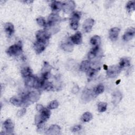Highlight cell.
Instances as JSON below:
<instances>
[{"label":"cell","instance_id":"obj_4","mask_svg":"<svg viewBox=\"0 0 135 135\" xmlns=\"http://www.w3.org/2000/svg\"><path fill=\"white\" fill-rule=\"evenodd\" d=\"M81 12L78 11H74L72 13L70 19V25L72 29L76 30L79 26V22L81 18Z\"/></svg>","mask_w":135,"mask_h":135},{"label":"cell","instance_id":"obj_17","mask_svg":"<svg viewBox=\"0 0 135 135\" xmlns=\"http://www.w3.org/2000/svg\"><path fill=\"white\" fill-rule=\"evenodd\" d=\"M4 30L8 36H11L14 32V27L13 24L10 22L6 23L4 25Z\"/></svg>","mask_w":135,"mask_h":135},{"label":"cell","instance_id":"obj_8","mask_svg":"<svg viewBox=\"0 0 135 135\" xmlns=\"http://www.w3.org/2000/svg\"><path fill=\"white\" fill-rule=\"evenodd\" d=\"M121 68L119 65H112L107 71V75L110 78L117 77L120 73Z\"/></svg>","mask_w":135,"mask_h":135},{"label":"cell","instance_id":"obj_25","mask_svg":"<svg viewBox=\"0 0 135 135\" xmlns=\"http://www.w3.org/2000/svg\"><path fill=\"white\" fill-rule=\"evenodd\" d=\"M130 65V60L128 57H122L120 59L119 66L120 68L128 66Z\"/></svg>","mask_w":135,"mask_h":135},{"label":"cell","instance_id":"obj_27","mask_svg":"<svg viewBox=\"0 0 135 135\" xmlns=\"http://www.w3.org/2000/svg\"><path fill=\"white\" fill-rule=\"evenodd\" d=\"M104 90V87L103 85L102 84H99L94 88L93 90V93L95 95H98L103 93Z\"/></svg>","mask_w":135,"mask_h":135},{"label":"cell","instance_id":"obj_22","mask_svg":"<svg viewBox=\"0 0 135 135\" xmlns=\"http://www.w3.org/2000/svg\"><path fill=\"white\" fill-rule=\"evenodd\" d=\"M99 51V46H93L88 53V59L92 60L95 58Z\"/></svg>","mask_w":135,"mask_h":135},{"label":"cell","instance_id":"obj_26","mask_svg":"<svg viewBox=\"0 0 135 135\" xmlns=\"http://www.w3.org/2000/svg\"><path fill=\"white\" fill-rule=\"evenodd\" d=\"M90 43L93 46H99L101 43V38L98 35H94L90 39Z\"/></svg>","mask_w":135,"mask_h":135},{"label":"cell","instance_id":"obj_7","mask_svg":"<svg viewBox=\"0 0 135 135\" xmlns=\"http://www.w3.org/2000/svg\"><path fill=\"white\" fill-rule=\"evenodd\" d=\"M61 20V17L57 13H51L48 17L47 22V27H51L56 25Z\"/></svg>","mask_w":135,"mask_h":135},{"label":"cell","instance_id":"obj_28","mask_svg":"<svg viewBox=\"0 0 135 135\" xmlns=\"http://www.w3.org/2000/svg\"><path fill=\"white\" fill-rule=\"evenodd\" d=\"M93 118L92 114L89 112H86L84 113L82 116V120L83 122H86L90 121L91 120H92Z\"/></svg>","mask_w":135,"mask_h":135},{"label":"cell","instance_id":"obj_24","mask_svg":"<svg viewBox=\"0 0 135 135\" xmlns=\"http://www.w3.org/2000/svg\"><path fill=\"white\" fill-rule=\"evenodd\" d=\"M99 69H98L97 68H92L91 66L86 71V74L87 76L89 78H92L94 76H95L99 71Z\"/></svg>","mask_w":135,"mask_h":135},{"label":"cell","instance_id":"obj_33","mask_svg":"<svg viewBox=\"0 0 135 135\" xmlns=\"http://www.w3.org/2000/svg\"><path fill=\"white\" fill-rule=\"evenodd\" d=\"M59 107V103L56 100L52 101L48 105V108L49 109H56Z\"/></svg>","mask_w":135,"mask_h":135},{"label":"cell","instance_id":"obj_31","mask_svg":"<svg viewBox=\"0 0 135 135\" xmlns=\"http://www.w3.org/2000/svg\"><path fill=\"white\" fill-rule=\"evenodd\" d=\"M42 89L46 91H51L53 89V85L51 82L46 80L42 86Z\"/></svg>","mask_w":135,"mask_h":135},{"label":"cell","instance_id":"obj_1","mask_svg":"<svg viewBox=\"0 0 135 135\" xmlns=\"http://www.w3.org/2000/svg\"><path fill=\"white\" fill-rule=\"evenodd\" d=\"M36 109L39 112V114H36L35 117V123L38 125L44 123L49 119L51 112L49 108L43 107L41 104H37Z\"/></svg>","mask_w":135,"mask_h":135},{"label":"cell","instance_id":"obj_16","mask_svg":"<svg viewBox=\"0 0 135 135\" xmlns=\"http://www.w3.org/2000/svg\"><path fill=\"white\" fill-rule=\"evenodd\" d=\"M50 6L52 12L54 13H57L62 8V3L59 1H53Z\"/></svg>","mask_w":135,"mask_h":135},{"label":"cell","instance_id":"obj_15","mask_svg":"<svg viewBox=\"0 0 135 135\" xmlns=\"http://www.w3.org/2000/svg\"><path fill=\"white\" fill-rule=\"evenodd\" d=\"M70 39L72 43L77 45L80 44L82 41L81 33L80 31H78L70 37Z\"/></svg>","mask_w":135,"mask_h":135},{"label":"cell","instance_id":"obj_12","mask_svg":"<svg viewBox=\"0 0 135 135\" xmlns=\"http://www.w3.org/2000/svg\"><path fill=\"white\" fill-rule=\"evenodd\" d=\"M47 44L48 43H43L36 41L34 44L33 48L37 54H40L45 49Z\"/></svg>","mask_w":135,"mask_h":135},{"label":"cell","instance_id":"obj_2","mask_svg":"<svg viewBox=\"0 0 135 135\" xmlns=\"http://www.w3.org/2000/svg\"><path fill=\"white\" fill-rule=\"evenodd\" d=\"M40 92L36 89H35L34 90L28 92L24 96L22 97L24 105H28L33 102L37 101L40 97Z\"/></svg>","mask_w":135,"mask_h":135},{"label":"cell","instance_id":"obj_35","mask_svg":"<svg viewBox=\"0 0 135 135\" xmlns=\"http://www.w3.org/2000/svg\"><path fill=\"white\" fill-rule=\"evenodd\" d=\"M72 45L71 44L68 43H64L63 45V49H64L66 51H71L72 50Z\"/></svg>","mask_w":135,"mask_h":135},{"label":"cell","instance_id":"obj_34","mask_svg":"<svg viewBox=\"0 0 135 135\" xmlns=\"http://www.w3.org/2000/svg\"><path fill=\"white\" fill-rule=\"evenodd\" d=\"M52 69L51 66L47 63V62H44L43 67L42 70V72H50L51 71Z\"/></svg>","mask_w":135,"mask_h":135},{"label":"cell","instance_id":"obj_30","mask_svg":"<svg viewBox=\"0 0 135 135\" xmlns=\"http://www.w3.org/2000/svg\"><path fill=\"white\" fill-rule=\"evenodd\" d=\"M107 103L104 102H100L98 104V110L100 112H103L106 111Z\"/></svg>","mask_w":135,"mask_h":135},{"label":"cell","instance_id":"obj_19","mask_svg":"<svg viewBox=\"0 0 135 135\" xmlns=\"http://www.w3.org/2000/svg\"><path fill=\"white\" fill-rule=\"evenodd\" d=\"M122 95L119 91H115L112 94V102L114 104H117L122 99Z\"/></svg>","mask_w":135,"mask_h":135},{"label":"cell","instance_id":"obj_37","mask_svg":"<svg viewBox=\"0 0 135 135\" xmlns=\"http://www.w3.org/2000/svg\"><path fill=\"white\" fill-rule=\"evenodd\" d=\"M26 112V109H21L20 110H19L17 113V115L18 117H22L23 115H24L25 114V113Z\"/></svg>","mask_w":135,"mask_h":135},{"label":"cell","instance_id":"obj_6","mask_svg":"<svg viewBox=\"0 0 135 135\" xmlns=\"http://www.w3.org/2000/svg\"><path fill=\"white\" fill-rule=\"evenodd\" d=\"M38 81L39 78L33 75L25 78V84L27 87L30 88L38 89Z\"/></svg>","mask_w":135,"mask_h":135},{"label":"cell","instance_id":"obj_5","mask_svg":"<svg viewBox=\"0 0 135 135\" xmlns=\"http://www.w3.org/2000/svg\"><path fill=\"white\" fill-rule=\"evenodd\" d=\"M51 33L45 30H38L36 33V41L49 43V40L51 37Z\"/></svg>","mask_w":135,"mask_h":135},{"label":"cell","instance_id":"obj_13","mask_svg":"<svg viewBox=\"0 0 135 135\" xmlns=\"http://www.w3.org/2000/svg\"><path fill=\"white\" fill-rule=\"evenodd\" d=\"M135 29L134 27H131L127 29L123 35V39L124 41H129L131 40L134 36Z\"/></svg>","mask_w":135,"mask_h":135},{"label":"cell","instance_id":"obj_32","mask_svg":"<svg viewBox=\"0 0 135 135\" xmlns=\"http://www.w3.org/2000/svg\"><path fill=\"white\" fill-rule=\"evenodd\" d=\"M36 22L37 24L40 25L41 26H43L44 27H47V22H46L45 20L43 17H38L36 19Z\"/></svg>","mask_w":135,"mask_h":135},{"label":"cell","instance_id":"obj_9","mask_svg":"<svg viewBox=\"0 0 135 135\" xmlns=\"http://www.w3.org/2000/svg\"><path fill=\"white\" fill-rule=\"evenodd\" d=\"M75 7V3L73 1H66L62 3V9L65 13H71Z\"/></svg>","mask_w":135,"mask_h":135},{"label":"cell","instance_id":"obj_29","mask_svg":"<svg viewBox=\"0 0 135 135\" xmlns=\"http://www.w3.org/2000/svg\"><path fill=\"white\" fill-rule=\"evenodd\" d=\"M126 8L129 12H132L135 9V1H130L126 4Z\"/></svg>","mask_w":135,"mask_h":135},{"label":"cell","instance_id":"obj_14","mask_svg":"<svg viewBox=\"0 0 135 135\" xmlns=\"http://www.w3.org/2000/svg\"><path fill=\"white\" fill-rule=\"evenodd\" d=\"M120 28L117 27H113L111 28L109 31V36L110 39L112 41L114 42L115 41L119 36V34L120 32Z\"/></svg>","mask_w":135,"mask_h":135},{"label":"cell","instance_id":"obj_3","mask_svg":"<svg viewBox=\"0 0 135 135\" xmlns=\"http://www.w3.org/2000/svg\"><path fill=\"white\" fill-rule=\"evenodd\" d=\"M22 52V45L20 42L10 46L6 50V53L9 56H17Z\"/></svg>","mask_w":135,"mask_h":135},{"label":"cell","instance_id":"obj_11","mask_svg":"<svg viewBox=\"0 0 135 135\" xmlns=\"http://www.w3.org/2000/svg\"><path fill=\"white\" fill-rule=\"evenodd\" d=\"M94 20L91 18L86 19L84 22L82 26V29L83 31L85 33H88L90 32L94 24Z\"/></svg>","mask_w":135,"mask_h":135},{"label":"cell","instance_id":"obj_10","mask_svg":"<svg viewBox=\"0 0 135 135\" xmlns=\"http://www.w3.org/2000/svg\"><path fill=\"white\" fill-rule=\"evenodd\" d=\"M3 127L6 134H13L14 125L13 121L10 119H8L4 122Z\"/></svg>","mask_w":135,"mask_h":135},{"label":"cell","instance_id":"obj_23","mask_svg":"<svg viewBox=\"0 0 135 135\" xmlns=\"http://www.w3.org/2000/svg\"><path fill=\"white\" fill-rule=\"evenodd\" d=\"M91 66V62L89 60H85L81 62L80 65V70L82 72H86Z\"/></svg>","mask_w":135,"mask_h":135},{"label":"cell","instance_id":"obj_18","mask_svg":"<svg viewBox=\"0 0 135 135\" xmlns=\"http://www.w3.org/2000/svg\"><path fill=\"white\" fill-rule=\"evenodd\" d=\"M10 102L15 106H22L24 105V102L22 97L14 96L12 97L9 100Z\"/></svg>","mask_w":135,"mask_h":135},{"label":"cell","instance_id":"obj_21","mask_svg":"<svg viewBox=\"0 0 135 135\" xmlns=\"http://www.w3.org/2000/svg\"><path fill=\"white\" fill-rule=\"evenodd\" d=\"M60 128L59 126L57 125H52L50 126V127L47 130V132H46V133L49 134H59L60 131Z\"/></svg>","mask_w":135,"mask_h":135},{"label":"cell","instance_id":"obj_20","mask_svg":"<svg viewBox=\"0 0 135 135\" xmlns=\"http://www.w3.org/2000/svg\"><path fill=\"white\" fill-rule=\"evenodd\" d=\"M21 73L22 76L24 78L33 75L32 71L29 66H24L22 68L21 71Z\"/></svg>","mask_w":135,"mask_h":135},{"label":"cell","instance_id":"obj_36","mask_svg":"<svg viewBox=\"0 0 135 135\" xmlns=\"http://www.w3.org/2000/svg\"><path fill=\"white\" fill-rule=\"evenodd\" d=\"M82 128V126L81 125H76L74 126L72 129V131L73 132H77L80 131Z\"/></svg>","mask_w":135,"mask_h":135}]
</instances>
